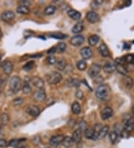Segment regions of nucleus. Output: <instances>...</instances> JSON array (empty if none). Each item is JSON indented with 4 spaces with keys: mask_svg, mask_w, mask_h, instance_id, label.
<instances>
[{
    "mask_svg": "<svg viewBox=\"0 0 134 148\" xmlns=\"http://www.w3.org/2000/svg\"><path fill=\"white\" fill-rule=\"evenodd\" d=\"M84 136L87 139H92V140H97L93 128H87L84 132Z\"/></svg>",
    "mask_w": 134,
    "mask_h": 148,
    "instance_id": "obj_22",
    "label": "nucleus"
},
{
    "mask_svg": "<svg viewBox=\"0 0 134 148\" xmlns=\"http://www.w3.org/2000/svg\"><path fill=\"white\" fill-rule=\"evenodd\" d=\"M101 71V66L98 64H94L90 67V68L88 70V75L91 78H95L98 76V74Z\"/></svg>",
    "mask_w": 134,
    "mask_h": 148,
    "instance_id": "obj_5",
    "label": "nucleus"
},
{
    "mask_svg": "<svg viewBox=\"0 0 134 148\" xmlns=\"http://www.w3.org/2000/svg\"><path fill=\"white\" fill-rule=\"evenodd\" d=\"M115 62L117 63V65H125V59L124 57H121V58H118V59H115Z\"/></svg>",
    "mask_w": 134,
    "mask_h": 148,
    "instance_id": "obj_46",
    "label": "nucleus"
},
{
    "mask_svg": "<svg viewBox=\"0 0 134 148\" xmlns=\"http://www.w3.org/2000/svg\"><path fill=\"white\" fill-rule=\"evenodd\" d=\"M56 11V7L54 5H48L44 9V13L45 15H52Z\"/></svg>",
    "mask_w": 134,
    "mask_h": 148,
    "instance_id": "obj_32",
    "label": "nucleus"
},
{
    "mask_svg": "<svg viewBox=\"0 0 134 148\" xmlns=\"http://www.w3.org/2000/svg\"><path fill=\"white\" fill-rule=\"evenodd\" d=\"M87 67V61L85 60H80L77 62V68L79 70H86Z\"/></svg>",
    "mask_w": 134,
    "mask_h": 148,
    "instance_id": "obj_36",
    "label": "nucleus"
},
{
    "mask_svg": "<svg viewBox=\"0 0 134 148\" xmlns=\"http://www.w3.org/2000/svg\"><path fill=\"white\" fill-rule=\"evenodd\" d=\"M23 103V100L22 98L14 99V100L12 101V104H13L14 106H18L21 105Z\"/></svg>",
    "mask_w": 134,
    "mask_h": 148,
    "instance_id": "obj_43",
    "label": "nucleus"
},
{
    "mask_svg": "<svg viewBox=\"0 0 134 148\" xmlns=\"http://www.w3.org/2000/svg\"><path fill=\"white\" fill-rule=\"evenodd\" d=\"M26 112L27 114H29L31 117L36 118L40 114V110L35 105H29L26 108Z\"/></svg>",
    "mask_w": 134,
    "mask_h": 148,
    "instance_id": "obj_4",
    "label": "nucleus"
},
{
    "mask_svg": "<svg viewBox=\"0 0 134 148\" xmlns=\"http://www.w3.org/2000/svg\"><path fill=\"white\" fill-rule=\"evenodd\" d=\"M132 112H133V114H134V106H133V108H132Z\"/></svg>",
    "mask_w": 134,
    "mask_h": 148,
    "instance_id": "obj_54",
    "label": "nucleus"
},
{
    "mask_svg": "<svg viewBox=\"0 0 134 148\" xmlns=\"http://www.w3.org/2000/svg\"><path fill=\"white\" fill-rule=\"evenodd\" d=\"M68 124H69V126H71L72 128L74 126H75V120H73V119L69 120V121Z\"/></svg>",
    "mask_w": 134,
    "mask_h": 148,
    "instance_id": "obj_50",
    "label": "nucleus"
},
{
    "mask_svg": "<svg viewBox=\"0 0 134 148\" xmlns=\"http://www.w3.org/2000/svg\"><path fill=\"white\" fill-rule=\"evenodd\" d=\"M17 12L19 14H28L30 12L29 7L23 5H19L17 8Z\"/></svg>",
    "mask_w": 134,
    "mask_h": 148,
    "instance_id": "obj_31",
    "label": "nucleus"
},
{
    "mask_svg": "<svg viewBox=\"0 0 134 148\" xmlns=\"http://www.w3.org/2000/svg\"><path fill=\"white\" fill-rule=\"evenodd\" d=\"M67 13H68V16L72 19L73 20H79L81 17V14L80 13L79 11H77L75 9H71L70 8L67 11Z\"/></svg>",
    "mask_w": 134,
    "mask_h": 148,
    "instance_id": "obj_16",
    "label": "nucleus"
},
{
    "mask_svg": "<svg viewBox=\"0 0 134 148\" xmlns=\"http://www.w3.org/2000/svg\"><path fill=\"white\" fill-rule=\"evenodd\" d=\"M116 70V65L113 62L106 63L104 66V71L107 73H112Z\"/></svg>",
    "mask_w": 134,
    "mask_h": 148,
    "instance_id": "obj_19",
    "label": "nucleus"
},
{
    "mask_svg": "<svg viewBox=\"0 0 134 148\" xmlns=\"http://www.w3.org/2000/svg\"><path fill=\"white\" fill-rule=\"evenodd\" d=\"M98 52L102 57H108L110 55V51L108 49L107 46L104 44H101L98 47Z\"/></svg>",
    "mask_w": 134,
    "mask_h": 148,
    "instance_id": "obj_18",
    "label": "nucleus"
},
{
    "mask_svg": "<svg viewBox=\"0 0 134 148\" xmlns=\"http://www.w3.org/2000/svg\"><path fill=\"white\" fill-rule=\"evenodd\" d=\"M15 18V13L12 11H5L1 14V20L4 22H10Z\"/></svg>",
    "mask_w": 134,
    "mask_h": 148,
    "instance_id": "obj_7",
    "label": "nucleus"
},
{
    "mask_svg": "<svg viewBox=\"0 0 134 148\" xmlns=\"http://www.w3.org/2000/svg\"><path fill=\"white\" fill-rule=\"evenodd\" d=\"M32 91V88H31V86L30 85L29 82H25V84L23 86V92L25 94H29L31 93Z\"/></svg>",
    "mask_w": 134,
    "mask_h": 148,
    "instance_id": "obj_35",
    "label": "nucleus"
},
{
    "mask_svg": "<svg viewBox=\"0 0 134 148\" xmlns=\"http://www.w3.org/2000/svg\"><path fill=\"white\" fill-rule=\"evenodd\" d=\"M72 112L75 114H79L81 112V106L77 102H74L72 104Z\"/></svg>",
    "mask_w": 134,
    "mask_h": 148,
    "instance_id": "obj_29",
    "label": "nucleus"
},
{
    "mask_svg": "<svg viewBox=\"0 0 134 148\" xmlns=\"http://www.w3.org/2000/svg\"><path fill=\"white\" fill-rule=\"evenodd\" d=\"M94 2H95V3H96V4L100 6L101 5L102 3H103V0H95V1H94Z\"/></svg>",
    "mask_w": 134,
    "mask_h": 148,
    "instance_id": "obj_52",
    "label": "nucleus"
},
{
    "mask_svg": "<svg viewBox=\"0 0 134 148\" xmlns=\"http://www.w3.org/2000/svg\"><path fill=\"white\" fill-rule=\"evenodd\" d=\"M64 139V135H57L53 136L50 141H49V144L51 147H57L60 144H61L63 140Z\"/></svg>",
    "mask_w": 134,
    "mask_h": 148,
    "instance_id": "obj_11",
    "label": "nucleus"
},
{
    "mask_svg": "<svg viewBox=\"0 0 134 148\" xmlns=\"http://www.w3.org/2000/svg\"><path fill=\"white\" fill-rule=\"evenodd\" d=\"M66 85L69 87H79L81 82L77 79L69 78L66 81Z\"/></svg>",
    "mask_w": 134,
    "mask_h": 148,
    "instance_id": "obj_25",
    "label": "nucleus"
},
{
    "mask_svg": "<svg viewBox=\"0 0 134 148\" xmlns=\"http://www.w3.org/2000/svg\"><path fill=\"white\" fill-rule=\"evenodd\" d=\"M23 141H25V139H13L10 141L8 143V146L14 147L18 146Z\"/></svg>",
    "mask_w": 134,
    "mask_h": 148,
    "instance_id": "obj_30",
    "label": "nucleus"
},
{
    "mask_svg": "<svg viewBox=\"0 0 134 148\" xmlns=\"http://www.w3.org/2000/svg\"><path fill=\"white\" fill-rule=\"evenodd\" d=\"M83 30V25L82 23H78L72 27V32L74 34H79Z\"/></svg>",
    "mask_w": 134,
    "mask_h": 148,
    "instance_id": "obj_27",
    "label": "nucleus"
},
{
    "mask_svg": "<svg viewBox=\"0 0 134 148\" xmlns=\"http://www.w3.org/2000/svg\"><path fill=\"white\" fill-rule=\"evenodd\" d=\"M46 98V94L44 89H38L34 94V100L37 102H43Z\"/></svg>",
    "mask_w": 134,
    "mask_h": 148,
    "instance_id": "obj_10",
    "label": "nucleus"
},
{
    "mask_svg": "<svg viewBox=\"0 0 134 148\" xmlns=\"http://www.w3.org/2000/svg\"><path fill=\"white\" fill-rule=\"evenodd\" d=\"M120 138H121V137L119 136V134L115 133L114 130L109 133V139H110V142L113 144H117L119 141V140H120Z\"/></svg>",
    "mask_w": 134,
    "mask_h": 148,
    "instance_id": "obj_20",
    "label": "nucleus"
},
{
    "mask_svg": "<svg viewBox=\"0 0 134 148\" xmlns=\"http://www.w3.org/2000/svg\"><path fill=\"white\" fill-rule=\"evenodd\" d=\"M82 132L79 129H77L76 130H75L72 134V139L73 142L76 143V144H78L82 140Z\"/></svg>",
    "mask_w": 134,
    "mask_h": 148,
    "instance_id": "obj_17",
    "label": "nucleus"
},
{
    "mask_svg": "<svg viewBox=\"0 0 134 148\" xmlns=\"http://www.w3.org/2000/svg\"><path fill=\"white\" fill-rule=\"evenodd\" d=\"M75 97L78 100H82L83 98V92L81 90H77L75 92Z\"/></svg>",
    "mask_w": 134,
    "mask_h": 148,
    "instance_id": "obj_45",
    "label": "nucleus"
},
{
    "mask_svg": "<svg viewBox=\"0 0 134 148\" xmlns=\"http://www.w3.org/2000/svg\"><path fill=\"white\" fill-rule=\"evenodd\" d=\"M116 70H117L120 73L123 74V75H126L127 73V70L126 67H125V65H116Z\"/></svg>",
    "mask_w": 134,
    "mask_h": 148,
    "instance_id": "obj_39",
    "label": "nucleus"
},
{
    "mask_svg": "<svg viewBox=\"0 0 134 148\" xmlns=\"http://www.w3.org/2000/svg\"><path fill=\"white\" fill-rule=\"evenodd\" d=\"M1 60H2V55H0V62H1Z\"/></svg>",
    "mask_w": 134,
    "mask_h": 148,
    "instance_id": "obj_55",
    "label": "nucleus"
},
{
    "mask_svg": "<svg viewBox=\"0 0 134 148\" xmlns=\"http://www.w3.org/2000/svg\"><path fill=\"white\" fill-rule=\"evenodd\" d=\"M87 128H88V126H87V122L83 120H81L78 123V129H79L82 133H84Z\"/></svg>",
    "mask_w": 134,
    "mask_h": 148,
    "instance_id": "obj_37",
    "label": "nucleus"
},
{
    "mask_svg": "<svg viewBox=\"0 0 134 148\" xmlns=\"http://www.w3.org/2000/svg\"><path fill=\"white\" fill-rule=\"evenodd\" d=\"M132 64H133V65H134V59H133V63H132Z\"/></svg>",
    "mask_w": 134,
    "mask_h": 148,
    "instance_id": "obj_57",
    "label": "nucleus"
},
{
    "mask_svg": "<svg viewBox=\"0 0 134 148\" xmlns=\"http://www.w3.org/2000/svg\"><path fill=\"white\" fill-rule=\"evenodd\" d=\"M49 36L55 39H63L66 38V34H62V33H51V34H49Z\"/></svg>",
    "mask_w": 134,
    "mask_h": 148,
    "instance_id": "obj_38",
    "label": "nucleus"
},
{
    "mask_svg": "<svg viewBox=\"0 0 134 148\" xmlns=\"http://www.w3.org/2000/svg\"><path fill=\"white\" fill-rule=\"evenodd\" d=\"M84 40H85V38L83 35H75L71 38L70 44L74 46H79L83 44Z\"/></svg>",
    "mask_w": 134,
    "mask_h": 148,
    "instance_id": "obj_8",
    "label": "nucleus"
},
{
    "mask_svg": "<svg viewBox=\"0 0 134 148\" xmlns=\"http://www.w3.org/2000/svg\"><path fill=\"white\" fill-rule=\"evenodd\" d=\"M123 129L128 133H131L134 129V121L131 119H125L123 123Z\"/></svg>",
    "mask_w": 134,
    "mask_h": 148,
    "instance_id": "obj_14",
    "label": "nucleus"
},
{
    "mask_svg": "<svg viewBox=\"0 0 134 148\" xmlns=\"http://www.w3.org/2000/svg\"><path fill=\"white\" fill-rule=\"evenodd\" d=\"M2 67L4 73L5 74H7V75H10V74L13 72V65L11 61H4V62L2 63Z\"/></svg>",
    "mask_w": 134,
    "mask_h": 148,
    "instance_id": "obj_13",
    "label": "nucleus"
},
{
    "mask_svg": "<svg viewBox=\"0 0 134 148\" xmlns=\"http://www.w3.org/2000/svg\"><path fill=\"white\" fill-rule=\"evenodd\" d=\"M34 65H35V62H34V61H29V62H27L26 64L24 65L23 69H24L25 70H30L34 67Z\"/></svg>",
    "mask_w": 134,
    "mask_h": 148,
    "instance_id": "obj_40",
    "label": "nucleus"
},
{
    "mask_svg": "<svg viewBox=\"0 0 134 148\" xmlns=\"http://www.w3.org/2000/svg\"><path fill=\"white\" fill-rule=\"evenodd\" d=\"M55 65L56 69H57L58 70H63L66 65V60L63 58H61V59L56 60V62H55Z\"/></svg>",
    "mask_w": 134,
    "mask_h": 148,
    "instance_id": "obj_21",
    "label": "nucleus"
},
{
    "mask_svg": "<svg viewBox=\"0 0 134 148\" xmlns=\"http://www.w3.org/2000/svg\"><path fill=\"white\" fill-rule=\"evenodd\" d=\"M80 54H81L82 59H83V60H87V59H89L92 57V55H93V51H92V49H90V47L85 46V47H83L81 49Z\"/></svg>",
    "mask_w": 134,
    "mask_h": 148,
    "instance_id": "obj_12",
    "label": "nucleus"
},
{
    "mask_svg": "<svg viewBox=\"0 0 134 148\" xmlns=\"http://www.w3.org/2000/svg\"><path fill=\"white\" fill-rule=\"evenodd\" d=\"M73 143L74 142H73V141H72V137L66 136V137H64V139H63V140L61 144H62L63 146L64 147L70 148L72 147V145H73Z\"/></svg>",
    "mask_w": 134,
    "mask_h": 148,
    "instance_id": "obj_24",
    "label": "nucleus"
},
{
    "mask_svg": "<svg viewBox=\"0 0 134 148\" xmlns=\"http://www.w3.org/2000/svg\"><path fill=\"white\" fill-rule=\"evenodd\" d=\"M63 76L58 72H51L48 74L47 82L50 85H56V84L61 82L62 80Z\"/></svg>",
    "mask_w": 134,
    "mask_h": 148,
    "instance_id": "obj_3",
    "label": "nucleus"
},
{
    "mask_svg": "<svg viewBox=\"0 0 134 148\" xmlns=\"http://www.w3.org/2000/svg\"><path fill=\"white\" fill-rule=\"evenodd\" d=\"M95 96L101 100H107L110 98V90L107 85H100L95 90Z\"/></svg>",
    "mask_w": 134,
    "mask_h": 148,
    "instance_id": "obj_1",
    "label": "nucleus"
},
{
    "mask_svg": "<svg viewBox=\"0 0 134 148\" xmlns=\"http://www.w3.org/2000/svg\"><path fill=\"white\" fill-rule=\"evenodd\" d=\"M1 92H2V88H1V87H0V94H1Z\"/></svg>",
    "mask_w": 134,
    "mask_h": 148,
    "instance_id": "obj_56",
    "label": "nucleus"
},
{
    "mask_svg": "<svg viewBox=\"0 0 134 148\" xmlns=\"http://www.w3.org/2000/svg\"><path fill=\"white\" fill-rule=\"evenodd\" d=\"M109 126L107 125H105L104 126H102V128L101 129L100 132L98 133V138L97 139H104V137L106 135H107L108 133H109Z\"/></svg>",
    "mask_w": 134,
    "mask_h": 148,
    "instance_id": "obj_23",
    "label": "nucleus"
},
{
    "mask_svg": "<svg viewBox=\"0 0 134 148\" xmlns=\"http://www.w3.org/2000/svg\"><path fill=\"white\" fill-rule=\"evenodd\" d=\"M66 48H67V46H66V43L61 42V43H59L57 44V46L55 47V49H56V52H57L59 53H62V52L66 51Z\"/></svg>",
    "mask_w": 134,
    "mask_h": 148,
    "instance_id": "obj_33",
    "label": "nucleus"
},
{
    "mask_svg": "<svg viewBox=\"0 0 134 148\" xmlns=\"http://www.w3.org/2000/svg\"><path fill=\"white\" fill-rule=\"evenodd\" d=\"M9 121L10 118L9 116L8 115V114H6V113H2V114H0V123H1L2 126L8 125Z\"/></svg>",
    "mask_w": 134,
    "mask_h": 148,
    "instance_id": "obj_28",
    "label": "nucleus"
},
{
    "mask_svg": "<svg viewBox=\"0 0 134 148\" xmlns=\"http://www.w3.org/2000/svg\"><path fill=\"white\" fill-rule=\"evenodd\" d=\"M124 59H125V62L128 63V64H132L134 59V55H131V54H128V55H125Z\"/></svg>",
    "mask_w": 134,
    "mask_h": 148,
    "instance_id": "obj_41",
    "label": "nucleus"
},
{
    "mask_svg": "<svg viewBox=\"0 0 134 148\" xmlns=\"http://www.w3.org/2000/svg\"><path fill=\"white\" fill-rule=\"evenodd\" d=\"M55 52H56V49H55V47H52L51 48V49H49V50H48V54H50V55H52L53 53H55Z\"/></svg>",
    "mask_w": 134,
    "mask_h": 148,
    "instance_id": "obj_51",
    "label": "nucleus"
},
{
    "mask_svg": "<svg viewBox=\"0 0 134 148\" xmlns=\"http://www.w3.org/2000/svg\"><path fill=\"white\" fill-rule=\"evenodd\" d=\"M18 148H25V147H18Z\"/></svg>",
    "mask_w": 134,
    "mask_h": 148,
    "instance_id": "obj_58",
    "label": "nucleus"
},
{
    "mask_svg": "<svg viewBox=\"0 0 134 148\" xmlns=\"http://www.w3.org/2000/svg\"><path fill=\"white\" fill-rule=\"evenodd\" d=\"M8 147V142L5 139H0V147L4 148Z\"/></svg>",
    "mask_w": 134,
    "mask_h": 148,
    "instance_id": "obj_47",
    "label": "nucleus"
},
{
    "mask_svg": "<svg viewBox=\"0 0 134 148\" xmlns=\"http://www.w3.org/2000/svg\"><path fill=\"white\" fill-rule=\"evenodd\" d=\"M113 115V108L110 107H105L101 112V117L104 120H108Z\"/></svg>",
    "mask_w": 134,
    "mask_h": 148,
    "instance_id": "obj_9",
    "label": "nucleus"
},
{
    "mask_svg": "<svg viewBox=\"0 0 134 148\" xmlns=\"http://www.w3.org/2000/svg\"><path fill=\"white\" fill-rule=\"evenodd\" d=\"M100 40V38L98 35L96 34H93V35H91L89 38H88V43H89V46H94L96 45L98 43Z\"/></svg>",
    "mask_w": 134,
    "mask_h": 148,
    "instance_id": "obj_26",
    "label": "nucleus"
},
{
    "mask_svg": "<svg viewBox=\"0 0 134 148\" xmlns=\"http://www.w3.org/2000/svg\"><path fill=\"white\" fill-rule=\"evenodd\" d=\"M2 36H3V33H2V29H1V28H0V38H2Z\"/></svg>",
    "mask_w": 134,
    "mask_h": 148,
    "instance_id": "obj_53",
    "label": "nucleus"
},
{
    "mask_svg": "<svg viewBox=\"0 0 134 148\" xmlns=\"http://www.w3.org/2000/svg\"><path fill=\"white\" fill-rule=\"evenodd\" d=\"M56 58L54 55H49V57H47L46 59V61H47L48 64L49 65H55V62H56Z\"/></svg>",
    "mask_w": 134,
    "mask_h": 148,
    "instance_id": "obj_42",
    "label": "nucleus"
},
{
    "mask_svg": "<svg viewBox=\"0 0 134 148\" xmlns=\"http://www.w3.org/2000/svg\"><path fill=\"white\" fill-rule=\"evenodd\" d=\"M32 141L35 145H37V144H39V142L40 141V137H39V135H36L35 137H34Z\"/></svg>",
    "mask_w": 134,
    "mask_h": 148,
    "instance_id": "obj_49",
    "label": "nucleus"
},
{
    "mask_svg": "<svg viewBox=\"0 0 134 148\" xmlns=\"http://www.w3.org/2000/svg\"><path fill=\"white\" fill-rule=\"evenodd\" d=\"M31 5L30 1H27V0H24V1H20L19 2V5H23L26 6V7H29Z\"/></svg>",
    "mask_w": 134,
    "mask_h": 148,
    "instance_id": "obj_48",
    "label": "nucleus"
},
{
    "mask_svg": "<svg viewBox=\"0 0 134 148\" xmlns=\"http://www.w3.org/2000/svg\"><path fill=\"white\" fill-rule=\"evenodd\" d=\"M31 83L34 87H36L38 89H43L44 85H45L43 80L38 76H34L31 79Z\"/></svg>",
    "mask_w": 134,
    "mask_h": 148,
    "instance_id": "obj_15",
    "label": "nucleus"
},
{
    "mask_svg": "<svg viewBox=\"0 0 134 148\" xmlns=\"http://www.w3.org/2000/svg\"><path fill=\"white\" fill-rule=\"evenodd\" d=\"M123 83H124V85L127 87V88H131L133 85V81L130 77H126L123 79Z\"/></svg>",
    "mask_w": 134,
    "mask_h": 148,
    "instance_id": "obj_34",
    "label": "nucleus"
},
{
    "mask_svg": "<svg viewBox=\"0 0 134 148\" xmlns=\"http://www.w3.org/2000/svg\"><path fill=\"white\" fill-rule=\"evenodd\" d=\"M86 19L90 23H95L99 21L100 17L96 12L95 11H89L86 14Z\"/></svg>",
    "mask_w": 134,
    "mask_h": 148,
    "instance_id": "obj_6",
    "label": "nucleus"
},
{
    "mask_svg": "<svg viewBox=\"0 0 134 148\" xmlns=\"http://www.w3.org/2000/svg\"><path fill=\"white\" fill-rule=\"evenodd\" d=\"M10 88L13 91V93H17L19 92V90L22 87V80L20 77L17 76H12L9 82Z\"/></svg>",
    "mask_w": 134,
    "mask_h": 148,
    "instance_id": "obj_2",
    "label": "nucleus"
},
{
    "mask_svg": "<svg viewBox=\"0 0 134 148\" xmlns=\"http://www.w3.org/2000/svg\"><path fill=\"white\" fill-rule=\"evenodd\" d=\"M72 70H73V67H72V65H71V64H66L63 71L65 72V73H69L72 72Z\"/></svg>",
    "mask_w": 134,
    "mask_h": 148,
    "instance_id": "obj_44",
    "label": "nucleus"
}]
</instances>
